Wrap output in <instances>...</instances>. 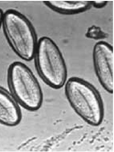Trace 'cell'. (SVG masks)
I'll use <instances>...</instances> for the list:
<instances>
[{
  "mask_svg": "<svg viewBox=\"0 0 114 152\" xmlns=\"http://www.w3.org/2000/svg\"><path fill=\"white\" fill-rule=\"evenodd\" d=\"M3 21L7 39L15 52L25 60L33 59L38 42L28 21L12 10L4 13Z\"/></svg>",
  "mask_w": 114,
  "mask_h": 152,
  "instance_id": "4",
  "label": "cell"
},
{
  "mask_svg": "<svg viewBox=\"0 0 114 152\" xmlns=\"http://www.w3.org/2000/svg\"><path fill=\"white\" fill-rule=\"evenodd\" d=\"M22 119V112L17 100L0 87V124L8 127H14L19 124Z\"/></svg>",
  "mask_w": 114,
  "mask_h": 152,
  "instance_id": "6",
  "label": "cell"
},
{
  "mask_svg": "<svg viewBox=\"0 0 114 152\" xmlns=\"http://www.w3.org/2000/svg\"><path fill=\"white\" fill-rule=\"evenodd\" d=\"M4 15L2 10L0 9V25L2 21L3 20Z\"/></svg>",
  "mask_w": 114,
  "mask_h": 152,
  "instance_id": "10",
  "label": "cell"
},
{
  "mask_svg": "<svg viewBox=\"0 0 114 152\" xmlns=\"http://www.w3.org/2000/svg\"><path fill=\"white\" fill-rule=\"evenodd\" d=\"M51 9L62 13L74 14L83 12L92 6V1H47L44 2Z\"/></svg>",
  "mask_w": 114,
  "mask_h": 152,
  "instance_id": "7",
  "label": "cell"
},
{
  "mask_svg": "<svg viewBox=\"0 0 114 152\" xmlns=\"http://www.w3.org/2000/svg\"><path fill=\"white\" fill-rule=\"evenodd\" d=\"M108 4V1H92V4L94 7L101 8L104 7Z\"/></svg>",
  "mask_w": 114,
  "mask_h": 152,
  "instance_id": "9",
  "label": "cell"
},
{
  "mask_svg": "<svg viewBox=\"0 0 114 152\" xmlns=\"http://www.w3.org/2000/svg\"><path fill=\"white\" fill-rule=\"evenodd\" d=\"M65 90L70 104L79 116L90 125L101 124L104 116V105L100 95L93 86L75 77L67 80Z\"/></svg>",
  "mask_w": 114,
  "mask_h": 152,
  "instance_id": "1",
  "label": "cell"
},
{
  "mask_svg": "<svg viewBox=\"0 0 114 152\" xmlns=\"http://www.w3.org/2000/svg\"><path fill=\"white\" fill-rule=\"evenodd\" d=\"M34 56L37 69L44 81L54 88L62 87L67 80V67L54 42L49 37H42L38 42Z\"/></svg>",
  "mask_w": 114,
  "mask_h": 152,
  "instance_id": "3",
  "label": "cell"
},
{
  "mask_svg": "<svg viewBox=\"0 0 114 152\" xmlns=\"http://www.w3.org/2000/svg\"><path fill=\"white\" fill-rule=\"evenodd\" d=\"M8 81L12 95L28 110H38L43 104V94L40 83L26 65L19 62L11 64Z\"/></svg>",
  "mask_w": 114,
  "mask_h": 152,
  "instance_id": "2",
  "label": "cell"
},
{
  "mask_svg": "<svg viewBox=\"0 0 114 152\" xmlns=\"http://www.w3.org/2000/svg\"><path fill=\"white\" fill-rule=\"evenodd\" d=\"M93 59L95 72L100 83L107 92L113 91L114 55L112 46L103 41L94 46Z\"/></svg>",
  "mask_w": 114,
  "mask_h": 152,
  "instance_id": "5",
  "label": "cell"
},
{
  "mask_svg": "<svg viewBox=\"0 0 114 152\" xmlns=\"http://www.w3.org/2000/svg\"><path fill=\"white\" fill-rule=\"evenodd\" d=\"M85 36L90 39H99L106 38L108 36V34L102 31L100 27L92 25L88 28Z\"/></svg>",
  "mask_w": 114,
  "mask_h": 152,
  "instance_id": "8",
  "label": "cell"
}]
</instances>
